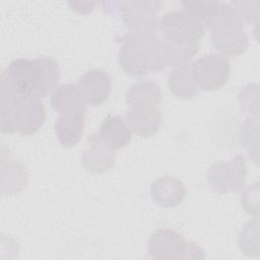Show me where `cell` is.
I'll list each match as a JSON object with an SVG mask.
<instances>
[{"mask_svg":"<svg viewBox=\"0 0 260 260\" xmlns=\"http://www.w3.org/2000/svg\"><path fill=\"white\" fill-rule=\"evenodd\" d=\"M152 200L162 207L179 205L186 196L184 183L176 177L164 176L156 179L150 186Z\"/></svg>","mask_w":260,"mask_h":260,"instance_id":"obj_14","label":"cell"},{"mask_svg":"<svg viewBox=\"0 0 260 260\" xmlns=\"http://www.w3.org/2000/svg\"><path fill=\"white\" fill-rule=\"evenodd\" d=\"M213 47L224 57H237L249 47V37L237 9L231 3L217 2L208 23Z\"/></svg>","mask_w":260,"mask_h":260,"instance_id":"obj_2","label":"cell"},{"mask_svg":"<svg viewBox=\"0 0 260 260\" xmlns=\"http://www.w3.org/2000/svg\"><path fill=\"white\" fill-rule=\"evenodd\" d=\"M164 39L179 44H198L206 27L185 10L166 12L158 23Z\"/></svg>","mask_w":260,"mask_h":260,"instance_id":"obj_6","label":"cell"},{"mask_svg":"<svg viewBox=\"0 0 260 260\" xmlns=\"http://www.w3.org/2000/svg\"><path fill=\"white\" fill-rule=\"evenodd\" d=\"M96 134L104 142L116 150L125 147L132 136L131 129L125 121L121 117L114 115H108L104 119Z\"/></svg>","mask_w":260,"mask_h":260,"instance_id":"obj_17","label":"cell"},{"mask_svg":"<svg viewBox=\"0 0 260 260\" xmlns=\"http://www.w3.org/2000/svg\"><path fill=\"white\" fill-rule=\"evenodd\" d=\"M191 64L194 80L200 90L219 89L230 78V63L220 54H205Z\"/></svg>","mask_w":260,"mask_h":260,"instance_id":"obj_8","label":"cell"},{"mask_svg":"<svg viewBox=\"0 0 260 260\" xmlns=\"http://www.w3.org/2000/svg\"><path fill=\"white\" fill-rule=\"evenodd\" d=\"M117 5L122 20L131 34H155L160 1H122L117 2Z\"/></svg>","mask_w":260,"mask_h":260,"instance_id":"obj_7","label":"cell"},{"mask_svg":"<svg viewBox=\"0 0 260 260\" xmlns=\"http://www.w3.org/2000/svg\"><path fill=\"white\" fill-rule=\"evenodd\" d=\"M216 3L217 1H184L182 2V8L207 28L214 13Z\"/></svg>","mask_w":260,"mask_h":260,"instance_id":"obj_24","label":"cell"},{"mask_svg":"<svg viewBox=\"0 0 260 260\" xmlns=\"http://www.w3.org/2000/svg\"><path fill=\"white\" fill-rule=\"evenodd\" d=\"M116 151L94 133L88 138V145L82 153V165L91 174L108 172L115 165Z\"/></svg>","mask_w":260,"mask_h":260,"instance_id":"obj_9","label":"cell"},{"mask_svg":"<svg viewBox=\"0 0 260 260\" xmlns=\"http://www.w3.org/2000/svg\"><path fill=\"white\" fill-rule=\"evenodd\" d=\"M258 117H248L242 124L240 129V141L245 147L250 156L255 155L256 162H258Z\"/></svg>","mask_w":260,"mask_h":260,"instance_id":"obj_22","label":"cell"},{"mask_svg":"<svg viewBox=\"0 0 260 260\" xmlns=\"http://www.w3.org/2000/svg\"><path fill=\"white\" fill-rule=\"evenodd\" d=\"M2 193L12 195L22 191L28 182V174L23 165L6 156L2 150Z\"/></svg>","mask_w":260,"mask_h":260,"instance_id":"obj_18","label":"cell"},{"mask_svg":"<svg viewBox=\"0 0 260 260\" xmlns=\"http://www.w3.org/2000/svg\"><path fill=\"white\" fill-rule=\"evenodd\" d=\"M147 250L150 257L165 259H202L201 248L184 239V237L170 229H160L148 239Z\"/></svg>","mask_w":260,"mask_h":260,"instance_id":"obj_4","label":"cell"},{"mask_svg":"<svg viewBox=\"0 0 260 260\" xmlns=\"http://www.w3.org/2000/svg\"><path fill=\"white\" fill-rule=\"evenodd\" d=\"M161 91L157 83L151 80H141L130 86L126 94L128 108L154 107L159 108Z\"/></svg>","mask_w":260,"mask_h":260,"instance_id":"obj_19","label":"cell"},{"mask_svg":"<svg viewBox=\"0 0 260 260\" xmlns=\"http://www.w3.org/2000/svg\"><path fill=\"white\" fill-rule=\"evenodd\" d=\"M170 91L179 99H191L200 91L192 73V64L188 63L173 69L168 76Z\"/></svg>","mask_w":260,"mask_h":260,"instance_id":"obj_20","label":"cell"},{"mask_svg":"<svg viewBox=\"0 0 260 260\" xmlns=\"http://www.w3.org/2000/svg\"><path fill=\"white\" fill-rule=\"evenodd\" d=\"M36 78L30 96L45 99L60 80V68L58 62L51 57H39L35 59Z\"/></svg>","mask_w":260,"mask_h":260,"instance_id":"obj_13","label":"cell"},{"mask_svg":"<svg viewBox=\"0 0 260 260\" xmlns=\"http://www.w3.org/2000/svg\"><path fill=\"white\" fill-rule=\"evenodd\" d=\"M84 126V113H71L61 115L56 120L54 129L58 141L65 147H72L83 135Z\"/></svg>","mask_w":260,"mask_h":260,"instance_id":"obj_16","label":"cell"},{"mask_svg":"<svg viewBox=\"0 0 260 260\" xmlns=\"http://www.w3.org/2000/svg\"><path fill=\"white\" fill-rule=\"evenodd\" d=\"M258 183L248 186L242 193L241 202L246 212L258 219Z\"/></svg>","mask_w":260,"mask_h":260,"instance_id":"obj_26","label":"cell"},{"mask_svg":"<svg viewBox=\"0 0 260 260\" xmlns=\"http://www.w3.org/2000/svg\"><path fill=\"white\" fill-rule=\"evenodd\" d=\"M230 3L237 9L244 24L258 26L260 1H232Z\"/></svg>","mask_w":260,"mask_h":260,"instance_id":"obj_25","label":"cell"},{"mask_svg":"<svg viewBox=\"0 0 260 260\" xmlns=\"http://www.w3.org/2000/svg\"><path fill=\"white\" fill-rule=\"evenodd\" d=\"M198 48L199 43L187 45L162 39V52L166 67H179L188 64L197 54Z\"/></svg>","mask_w":260,"mask_h":260,"instance_id":"obj_21","label":"cell"},{"mask_svg":"<svg viewBox=\"0 0 260 260\" xmlns=\"http://www.w3.org/2000/svg\"><path fill=\"white\" fill-rule=\"evenodd\" d=\"M51 105L55 111L64 115L84 113L87 104L77 84L64 83L53 91Z\"/></svg>","mask_w":260,"mask_h":260,"instance_id":"obj_15","label":"cell"},{"mask_svg":"<svg viewBox=\"0 0 260 260\" xmlns=\"http://www.w3.org/2000/svg\"><path fill=\"white\" fill-rule=\"evenodd\" d=\"M258 219L249 221L243 226L239 235V247L244 254L249 256L259 255V231Z\"/></svg>","mask_w":260,"mask_h":260,"instance_id":"obj_23","label":"cell"},{"mask_svg":"<svg viewBox=\"0 0 260 260\" xmlns=\"http://www.w3.org/2000/svg\"><path fill=\"white\" fill-rule=\"evenodd\" d=\"M126 118L131 131L141 137H151L155 135L161 126L159 108H128Z\"/></svg>","mask_w":260,"mask_h":260,"instance_id":"obj_12","label":"cell"},{"mask_svg":"<svg viewBox=\"0 0 260 260\" xmlns=\"http://www.w3.org/2000/svg\"><path fill=\"white\" fill-rule=\"evenodd\" d=\"M46 120L40 99L30 95H0V128L2 133L21 135L37 133Z\"/></svg>","mask_w":260,"mask_h":260,"instance_id":"obj_3","label":"cell"},{"mask_svg":"<svg viewBox=\"0 0 260 260\" xmlns=\"http://www.w3.org/2000/svg\"><path fill=\"white\" fill-rule=\"evenodd\" d=\"M121 68L129 75L144 76L166 68L162 39L155 34H128L118 54Z\"/></svg>","mask_w":260,"mask_h":260,"instance_id":"obj_1","label":"cell"},{"mask_svg":"<svg viewBox=\"0 0 260 260\" xmlns=\"http://www.w3.org/2000/svg\"><path fill=\"white\" fill-rule=\"evenodd\" d=\"M19 95H31L36 78L34 60L18 58L10 62L2 74Z\"/></svg>","mask_w":260,"mask_h":260,"instance_id":"obj_11","label":"cell"},{"mask_svg":"<svg viewBox=\"0 0 260 260\" xmlns=\"http://www.w3.org/2000/svg\"><path fill=\"white\" fill-rule=\"evenodd\" d=\"M87 105L100 106L111 94L112 80L109 74L102 69H92L85 72L76 83Z\"/></svg>","mask_w":260,"mask_h":260,"instance_id":"obj_10","label":"cell"},{"mask_svg":"<svg viewBox=\"0 0 260 260\" xmlns=\"http://www.w3.org/2000/svg\"><path fill=\"white\" fill-rule=\"evenodd\" d=\"M247 161L241 155H235L228 160L213 162L207 171V182L210 188L218 193L237 192L241 190L247 180Z\"/></svg>","mask_w":260,"mask_h":260,"instance_id":"obj_5","label":"cell"}]
</instances>
